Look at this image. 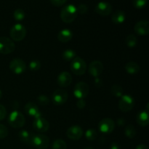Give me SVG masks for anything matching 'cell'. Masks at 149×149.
I'll return each mask as SVG.
<instances>
[{
    "instance_id": "6da1fadb",
    "label": "cell",
    "mask_w": 149,
    "mask_h": 149,
    "mask_svg": "<svg viewBox=\"0 0 149 149\" xmlns=\"http://www.w3.org/2000/svg\"><path fill=\"white\" fill-rule=\"evenodd\" d=\"M77 7L73 4H68L61 10V18L64 23H71L77 18Z\"/></svg>"
},
{
    "instance_id": "7a4b0ae2",
    "label": "cell",
    "mask_w": 149,
    "mask_h": 149,
    "mask_svg": "<svg viewBox=\"0 0 149 149\" xmlns=\"http://www.w3.org/2000/svg\"><path fill=\"white\" fill-rule=\"evenodd\" d=\"M8 123L13 128L18 129L24 126L26 119L24 115L18 111H14L10 114L8 117Z\"/></svg>"
},
{
    "instance_id": "3957f363",
    "label": "cell",
    "mask_w": 149,
    "mask_h": 149,
    "mask_svg": "<svg viewBox=\"0 0 149 149\" xmlns=\"http://www.w3.org/2000/svg\"><path fill=\"white\" fill-rule=\"evenodd\" d=\"M87 64L86 62L80 57H76L72 60L71 63V71L77 76H81L86 72Z\"/></svg>"
},
{
    "instance_id": "277c9868",
    "label": "cell",
    "mask_w": 149,
    "mask_h": 149,
    "mask_svg": "<svg viewBox=\"0 0 149 149\" xmlns=\"http://www.w3.org/2000/svg\"><path fill=\"white\" fill-rule=\"evenodd\" d=\"M10 35L13 41L20 42L26 37V29L23 25L17 23L11 28L10 31Z\"/></svg>"
},
{
    "instance_id": "5b68a950",
    "label": "cell",
    "mask_w": 149,
    "mask_h": 149,
    "mask_svg": "<svg viewBox=\"0 0 149 149\" xmlns=\"http://www.w3.org/2000/svg\"><path fill=\"white\" fill-rule=\"evenodd\" d=\"M31 145L37 149H46L49 145V140L43 134H33Z\"/></svg>"
},
{
    "instance_id": "8992f818",
    "label": "cell",
    "mask_w": 149,
    "mask_h": 149,
    "mask_svg": "<svg viewBox=\"0 0 149 149\" xmlns=\"http://www.w3.org/2000/svg\"><path fill=\"white\" fill-rule=\"evenodd\" d=\"M15 45L11 39L6 36L0 37V53L3 55H8L14 52Z\"/></svg>"
},
{
    "instance_id": "52a82bcc",
    "label": "cell",
    "mask_w": 149,
    "mask_h": 149,
    "mask_svg": "<svg viewBox=\"0 0 149 149\" xmlns=\"http://www.w3.org/2000/svg\"><path fill=\"white\" fill-rule=\"evenodd\" d=\"M135 106V100L130 95H124L119 102V108L122 112H129Z\"/></svg>"
},
{
    "instance_id": "ba28073f",
    "label": "cell",
    "mask_w": 149,
    "mask_h": 149,
    "mask_svg": "<svg viewBox=\"0 0 149 149\" xmlns=\"http://www.w3.org/2000/svg\"><path fill=\"white\" fill-rule=\"evenodd\" d=\"M90 91L89 85L84 81H79L75 85L74 88V95L77 98L84 99L88 95Z\"/></svg>"
},
{
    "instance_id": "9c48e42d",
    "label": "cell",
    "mask_w": 149,
    "mask_h": 149,
    "mask_svg": "<svg viewBox=\"0 0 149 149\" xmlns=\"http://www.w3.org/2000/svg\"><path fill=\"white\" fill-rule=\"evenodd\" d=\"M10 69L15 74H20L25 72L26 70V64L20 58H15L10 63Z\"/></svg>"
},
{
    "instance_id": "30bf717a",
    "label": "cell",
    "mask_w": 149,
    "mask_h": 149,
    "mask_svg": "<svg viewBox=\"0 0 149 149\" xmlns=\"http://www.w3.org/2000/svg\"><path fill=\"white\" fill-rule=\"evenodd\" d=\"M68 95L65 90H62V89H58L52 93V100L54 104L61 106V105H63L64 103H66V101L68 100Z\"/></svg>"
},
{
    "instance_id": "8fae6325",
    "label": "cell",
    "mask_w": 149,
    "mask_h": 149,
    "mask_svg": "<svg viewBox=\"0 0 149 149\" xmlns=\"http://www.w3.org/2000/svg\"><path fill=\"white\" fill-rule=\"evenodd\" d=\"M115 128V123L113 119L110 118L103 119L98 124V129L102 133L110 134Z\"/></svg>"
},
{
    "instance_id": "7c38bea8",
    "label": "cell",
    "mask_w": 149,
    "mask_h": 149,
    "mask_svg": "<svg viewBox=\"0 0 149 149\" xmlns=\"http://www.w3.org/2000/svg\"><path fill=\"white\" fill-rule=\"evenodd\" d=\"M95 11L100 15L105 17L111 13L112 6L110 3L107 1H100L96 4Z\"/></svg>"
},
{
    "instance_id": "4fadbf2b",
    "label": "cell",
    "mask_w": 149,
    "mask_h": 149,
    "mask_svg": "<svg viewBox=\"0 0 149 149\" xmlns=\"http://www.w3.org/2000/svg\"><path fill=\"white\" fill-rule=\"evenodd\" d=\"M33 127L39 132H45L49 130V123L46 119L43 117H39L34 119L33 122Z\"/></svg>"
},
{
    "instance_id": "5bb4252c",
    "label": "cell",
    "mask_w": 149,
    "mask_h": 149,
    "mask_svg": "<svg viewBox=\"0 0 149 149\" xmlns=\"http://www.w3.org/2000/svg\"><path fill=\"white\" fill-rule=\"evenodd\" d=\"M103 71V65L100 61H93L89 65V73L92 77H99Z\"/></svg>"
},
{
    "instance_id": "9a60e30c",
    "label": "cell",
    "mask_w": 149,
    "mask_h": 149,
    "mask_svg": "<svg viewBox=\"0 0 149 149\" xmlns=\"http://www.w3.org/2000/svg\"><path fill=\"white\" fill-rule=\"evenodd\" d=\"M134 31L139 36H147L149 33V22L146 20L137 22L134 27Z\"/></svg>"
},
{
    "instance_id": "2e32d148",
    "label": "cell",
    "mask_w": 149,
    "mask_h": 149,
    "mask_svg": "<svg viewBox=\"0 0 149 149\" xmlns=\"http://www.w3.org/2000/svg\"><path fill=\"white\" fill-rule=\"evenodd\" d=\"M66 135L70 140L72 141H78L81 139L83 135V130L81 129V127L77 126V125H74L71 126L67 130Z\"/></svg>"
},
{
    "instance_id": "e0dca14e",
    "label": "cell",
    "mask_w": 149,
    "mask_h": 149,
    "mask_svg": "<svg viewBox=\"0 0 149 149\" xmlns=\"http://www.w3.org/2000/svg\"><path fill=\"white\" fill-rule=\"evenodd\" d=\"M72 82V77L67 71H63L57 78V83L61 87H68Z\"/></svg>"
},
{
    "instance_id": "ac0fdd59",
    "label": "cell",
    "mask_w": 149,
    "mask_h": 149,
    "mask_svg": "<svg viewBox=\"0 0 149 149\" xmlns=\"http://www.w3.org/2000/svg\"><path fill=\"white\" fill-rule=\"evenodd\" d=\"M24 110L29 116H32L34 119L42 116V114H41V112L39 111V107L37 106V105L31 103V102L26 103L24 107Z\"/></svg>"
},
{
    "instance_id": "d6986e66",
    "label": "cell",
    "mask_w": 149,
    "mask_h": 149,
    "mask_svg": "<svg viewBox=\"0 0 149 149\" xmlns=\"http://www.w3.org/2000/svg\"><path fill=\"white\" fill-rule=\"evenodd\" d=\"M58 39L63 43H66L71 40L73 37V33L69 29H63L58 33Z\"/></svg>"
},
{
    "instance_id": "ffe728a7",
    "label": "cell",
    "mask_w": 149,
    "mask_h": 149,
    "mask_svg": "<svg viewBox=\"0 0 149 149\" xmlns=\"http://www.w3.org/2000/svg\"><path fill=\"white\" fill-rule=\"evenodd\" d=\"M126 20V14L122 10H116L112 14L111 20L114 24H122Z\"/></svg>"
},
{
    "instance_id": "44dd1931",
    "label": "cell",
    "mask_w": 149,
    "mask_h": 149,
    "mask_svg": "<svg viewBox=\"0 0 149 149\" xmlns=\"http://www.w3.org/2000/svg\"><path fill=\"white\" fill-rule=\"evenodd\" d=\"M137 123L141 127H146L149 124L148 112L146 111H142L137 115Z\"/></svg>"
},
{
    "instance_id": "7402d4cb",
    "label": "cell",
    "mask_w": 149,
    "mask_h": 149,
    "mask_svg": "<svg viewBox=\"0 0 149 149\" xmlns=\"http://www.w3.org/2000/svg\"><path fill=\"white\" fill-rule=\"evenodd\" d=\"M33 134L27 130H21L18 133V138L23 143L27 145H31L32 138Z\"/></svg>"
},
{
    "instance_id": "603a6c76",
    "label": "cell",
    "mask_w": 149,
    "mask_h": 149,
    "mask_svg": "<svg viewBox=\"0 0 149 149\" xmlns=\"http://www.w3.org/2000/svg\"><path fill=\"white\" fill-rule=\"evenodd\" d=\"M125 70L128 74L133 75V74H136L139 72L140 66L136 62L130 61L125 65Z\"/></svg>"
},
{
    "instance_id": "cb8c5ba5",
    "label": "cell",
    "mask_w": 149,
    "mask_h": 149,
    "mask_svg": "<svg viewBox=\"0 0 149 149\" xmlns=\"http://www.w3.org/2000/svg\"><path fill=\"white\" fill-rule=\"evenodd\" d=\"M125 43L127 45L128 47L133 48L136 47L138 45V39L134 34H129L126 37L125 39Z\"/></svg>"
},
{
    "instance_id": "d4e9b609",
    "label": "cell",
    "mask_w": 149,
    "mask_h": 149,
    "mask_svg": "<svg viewBox=\"0 0 149 149\" xmlns=\"http://www.w3.org/2000/svg\"><path fill=\"white\" fill-rule=\"evenodd\" d=\"M125 134L128 138L132 139V138H135L137 134L136 129H135L133 125H128L125 129Z\"/></svg>"
},
{
    "instance_id": "484cf974",
    "label": "cell",
    "mask_w": 149,
    "mask_h": 149,
    "mask_svg": "<svg viewBox=\"0 0 149 149\" xmlns=\"http://www.w3.org/2000/svg\"><path fill=\"white\" fill-rule=\"evenodd\" d=\"M62 58L64 61H70L74 60L76 58V52L73 49H65L62 54Z\"/></svg>"
},
{
    "instance_id": "4316f807",
    "label": "cell",
    "mask_w": 149,
    "mask_h": 149,
    "mask_svg": "<svg viewBox=\"0 0 149 149\" xmlns=\"http://www.w3.org/2000/svg\"><path fill=\"white\" fill-rule=\"evenodd\" d=\"M111 93L115 97H122L123 95L124 90L120 85L115 84V85L112 86L111 88Z\"/></svg>"
},
{
    "instance_id": "83f0119b",
    "label": "cell",
    "mask_w": 149,
    "mask_h": 149,
    "mask_svg": "<svg viewBox=\"0 0 149 149\" xmlns=\"http://www.w3.org/2000/svg\"><path fill=\"white\" fill-rule=\"evenodd\" d=\"M52 149H66L67 145L66 143L62 139H57L52 143Z\"/></svg>"
},
{
    "instance_id": "f1b7e54d",
    "label": "cell",
    "mask_w": 149,
    "mask_h": 149,
    "mask_svg": "<svg viewBox=\"0 0 149 149\" xmlns=\"http://www.w3.org/2000/svg\"><path fill=\"white\" fill-rule=\"evenodd\" d=\"M85 137L88 141H95L97 138V132L94 129H89L86 131Z\"/></svg>"
},
{
    "instance_id": "f546056e",
    "label": "cell",
    "mask_w": 149,
    "mask_h": 149,
    "mask_svg": "<svg viewBox=\"0 0 149 149\" xmlns=\"http://www.w3.org/2000/svg\"><path fill=\"white\" fill-rule=\"evenodd\" d=\"M25 16H26V14H25L24 10L20 8L15 10L14 13H13V17H14L15 20H16L17 21L23 20L25 18Z\"/></svg>"
},
{
    "instance_id": "4dcf8cb0",
    "label": "cell",
    "mask_w": 149,
    "mask_h": 149,
    "mask_svg": "<svg viewBox=\"0 0 149 149\" xmlns=\"http://www.w3.org/2000/svg\"><path fill=\"white\" fill-rule=\"evenodd\" d=\"M148 0H132V5L136 9H143L146 6Z\"/></svg>"
},
{
    "instance_id": "1f68e13d",
    "label": "cell",
    "mask_w": 149,
    "mask_h": 149,
    "mask_svg": "<svg viewBox=\"0 0 149 149\" xmlns=\"http://www.w3.org/2000/svg\"><path fill=\"white\" fill-rule=\"evenodd\" d=\"M41 68V62L38 60H33V61H31L29 63V69L31 71H36L40 69Z\"/></svg>"
},
{
    "instance_id": "d6a6232c",
    "label": "cell",
    "mask_w": 149,
    "mask_h": 149,
    "mask_svg": "<svg viewBox=\"0 0 149 149\" xmlns=\"http://www.w3.org/2000/svg\"><path fill=\"white\" fill-rule=\"evenodd\" d=\"M37 101L42 106H47V105L49 104V99L47 96L42 95H39L37 97Z\"/></svg>"
},
{
    "instance_id": "836d02e7",
    "label": "cell",
    "mask_w": 149,
    "mask_h": 149,
    "mask_svg": "<svg viewBox=\"0 0 149 149\" xmlns=\"http://www.w3.org/2000/svg\"><path fill=\"white\" fill-rule=\"evenodd\" d=\"M8 135V129L2 124H0V139H4Z\"/></svg>"
},
{
    "instance_id": "e575fe53",
    "label": "cell",
    "mask_w": 149,
    "mask_h": 149,
    "mask_svg": "<svg viewBox=\"0 0 149 149\" xmlns=\"http://www.w3.org/2000/svg\"><path fill=\"white\" fill-rule=\"evenodd\" d=\"M77 10L78 14L79 13V14L81 15H84L87 13V11H88V7L84 4H80L77 7Z\"/></svg>"
},
{
    "instance_id": "d590c367",
    "label": "cell",
    "mask_w": 149,
    "mask_h": 149,
    "mask_svg": "<svg viewBox=\"0 0 149 149\" xmlns=\"http://www.w3.org/2000/svg\"><path fill=\"white\" fill-rule=\"evenodd\" d=\"M68 0H49L51 4L55 7H61L65 4Z\"/></svg>"
},
{
    "instance_id": "8d00e7d4",
    "label": "cell",
    "mask_w": 149,
    "mask_h": 149,
    "mask_svg": "<svg viewBox=\"0 0 149 149\" xmlns=\"http://www.w3.org/2000/svg\"><path fill=\"white\" fill-rule=\"evenodd\" d=\"M7 116V110L3 105L0 104V121L3 120Z\"/></svg>"
},
{
    "instance_id": "74e56055",
    "label": "cell",
    "mask_w": 149,
    "mask_h": 149,
    "mask_svg": "<svg viewBox=\"0 0 149 149\" xmlns=\"http://www.w3.org/2000/svg\"><path fill=\"white\" fill-rule=\"evenodd\" d=\"M77 106L78 109H83L86 106V102L84 99H78L77 102Z\"/></svg>"
},
{
    "instance_id": "f35d334b",
    "label": "cell",
    "mask_w": 149,
    "mask_h": 149,
    "mask_svg": "<svg viewBox=\"0 0 149 149\" xmlns=\"http://www.w3.org/2000/svg\"><path fill=\"white\" fill-rule=\"evenodd\" d=\"M94 84L96 87H97V88H100L101 87H103V82L100 78L96 77V78H95V80H94Z\"/></svg>"
},
{
    "instance_id": "ab89813d",
    "label": "cell",
    "mask_w": 149,
    "mask_h": 149,
    "mask_svg": "<svg viewBox=\"0 0 149 149\" xmlns=\"http://www.w3.org/2000/svg\"><path fill=\"white\" fill-rule=\"evenodd\" d=\"M110 148L111 149H121V147L119 143H117L116 142H113L111 144Z\"/></svg>"
},
{
    "instance_id": "60d3db41",
    "label": "cell",
    "mask_w": 149,
    "mask_h": 149,
    "mask_svg": "<svg viewBox=\"0 0 149 149\" xmlns=\"http://www.w3.org/2000/svg\"><path fill=\"white\" fill-rule=\"evenodd\" d=\"M135 149H148V148L147 146L144 145V144H139L138 146H137Z\"/></svg>"
},
{
    "instance_id": "b9f144b4",
    "label": "cell",
    "mask_w": 149,
    "mask_h": 149,
    "mask_svg": "<svg viewBox=\"0 0 149 149\" xmlns=\"http://www.w3.org/2000/svg\"><path fill=\"white\" fill-rule=\"evenodd\" d=\"M117 123L120 126H122V125H125V120L123 119H122V118H120V119H119L117 120Z\"/></svg>"
},
{
    "instance_id": "7bdbcfd3",
    "label": "cell",
    "mask_w": 149,
    "mask_h": 149,
    "mask_svg": "<svg viewBox=\"0 0 149 149\" xmlns=\"http://www.w3.org/2000/svg\"><path fill=\"white\" fill-rule=\"evenodd\" d=\"M1 97H2V93H1V91L0 90V100L1 99Z\"/></svg>"
},
{
    "instance_id": "ee69618b",
    "label": "cell",
    "mask_w": 149,
    "mask_h": 149,
    "mask_svg": "<svg viewBox=\"0 0 149 149\" xmlns=\"http://www.w3.org/2000/svg\"><path fill=\"white\" fill-rule=\"evenodd\" d=\"M84 149H94L93 148H92V147H87V148H84Z\"/></svg>"
}]
</instances>
